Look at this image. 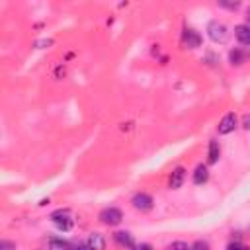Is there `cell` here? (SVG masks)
Instances as JSON below:
<instances>
[{"mask_svg":"<svg viewBox=\"0 0 250 250\" xmlns=\"http://www.w3.org/2000/svg\"><path fill=\"white\" fill-rule=\"evenodd\" d=\"M242 250H250V246H242Z\"/></svg>","mask_w":250,"mask_h":250,"instance_id":"obj_25","label":"cell"},{"mask_svg":"<svg viewBox=\"0 0 250 250\" xmlns=\"http://www.w3.org/2000/svg\"><path fill=\"white\" fill-rule=\"evenodd\" d=\"M131 250H154V248H152V244H148V242H141V244H135Z\"/></svg>","mask_w":250,"mask_h":250,"instance_id":"obj_20","label":"cell"},{"mask_svg":"<svg viewBox=\"0 0 250 250\" xmlns=\"http://www.w3.org/2000/svg\"><path fill=\"white\" fill-rule=\"evenodd\" d=\"M205 31H207V37H209L213 43H219V45H225V43L230 39V29H229L223 21H219V20H211V21L207 23Z\"/></svg>","mask_w":250,"mask_h":250,"instance_id":"obj_1","label":"cell"},{"mask_svg":"<svg viewBox=\"0 0 250 250\" xmlns=\"http://www.w3.org/2000/svg\"><path fill=\"white\" fill-rule=\"evenodd\" d=\"M201 41H203V37H201V33H199L197 29L186 27V29L182 31V43H184V47H188V49H197V47H201Z\"/></svg>","mask_w":250,"mask_h":250,"instance_id":"obj_7","label":"cell"},{"mask_svg":"<svg viewBox=\"0 0 250 250\" xmlns=\"http://www.w3.org/2000/svg\"><path fill=\"white\" fill-rule=\"evenodd\" d=\"M186 178H188L186 166H182V164L174 166L172 172H170V176H168V188H170V189H180V188L184 186Z\"/></svg>","mask_w":250,"mask_h":250,"instance_id":"obj_6","label":"cell"},{"mask_svg":"<svg viewBox=\"0 0 250 250\" xmlns=\"http://www.w3.org/2000/svg\"><path fill=\"white\" fill-rule=\"evenodd\" d=\"M98 221L102 225H105V227H117L123 221V211L119 207H113V205L111 207H104L98 213Z\"/></svg>","mask_w":250,"mask_h":250,"instance_id":"obj_3","label":"cell"},{"mask_svg":"<svg viewBox=\"0 0 250 250\" xmlns=\"http://www.w3.org/2000/svg\"><path fill=\"white\" fill-rule=\"evenodd\" d=\"M242 242H238V240H232V242H229L227 244V250H242Z\"/></svg>","mask_w":250,"mask_h":250,"instance_id":"obj_19","label":"cell"},{"mask_svg":"<svg viewBox=\"0 0 250 250\" xmlns=\"http://www.w3.org/2000/svg\"><path fill=\"white\" fill-rule=\"evenodd\" d=\"M49 250H74V248L64 238H51L49 240Z\"/></svg>","mask_w":250,"mask_h":250,"instance_id":"obj_14","label":"cell"},{"mask_svg":"<svg viewBox=\"0 0 250 250\" xmlns=\"http://www.w3.org/2000/svg\"><path fill=\"white\" fill-rule=\"evenodd\" d=\"M113 242L125 250H131L137 242H135V236L129 232V230H115L113 232Z\"/></svg>","mask_w":250,"mask_h":250,"instance_id":"obj_9","label":"cell"},{"mask_svg":"<svg viewBox=\"0 0 250 250\" xmlns=\"http://www.w3.org/2000/svg\"><path fill=\"white\" fill-rule=\"evenodd\" d=\"M189 250H211V246H209L207 240H195V242L189 246Z\"/></svg>","mask_w":250,"mask_h":250,"instance_id":"obj_16","label":"cell"},{"mask_svg":"<svg viewBox=\"0 0 250 250\" xmlns=\"http://www.w3.org/2000/svg\"><path fill=\"white\" fill-rule=\"evenodd\" d=\"M246 25L250 27V6L246 8Z\"/></svg>","mask_w":250,"mask_h":250,"instance_id":"obj_24","label":"cell"},{"mask_svg":"<svg viewBox=\"0 0 250 250\" xmlns=\"http://www.w3.org/2000/svg\"><path fill=\"white\" fill-rule=\"evenodd\" d=\"M242 127H244L246 131H250V115H244V117H242Z\"/></svg>","mask_w":250,"mask_h":250,"instance_id":"obj_22","label":"cell"},{"mask_svg":"<svg viewBox=\"0 0 250 250\" xmlns=\"http://www.w3.org/2000/svg\"><path fill=\"white\" fill-rule=\"evenodd\" d=\"M74 250H90V248H88V244H86V242H78V244L74 246Z\"/></svg>","mask_w":250,"mask_h":250,"instance_id":"obj_23","label":"cell"},{"mask_svg":"<svg viewBox=\"0 0 250 250\" xmlns=\"http://www.w3.org/2000/svg\"><path fill=\"white\" fill-rule=\"evenodd\" d=\"M191 182L195 184V186H203V184H207L209 182V166L207 164H197L195 166V170H193V174H191Z\"/></svg>","mask_w":250,"mask_h":250,"instance_id":"obj_10","label":"cell"},{"mask_svg":"<svg viewBox=\"0 0 250 250\" xmlns=\"http://www.w3.org/2000/svg\"><path fill=\"white\" fill-rule=\"evenodd\" d=\"M236 127H238V115H236L234 111H229V113H225V115L221 117V121H219V125H217V133H219V135H229V133H232Z\"/></svg>","mask_w":250,"mask_h":250,"instance_id":"obj_5","label":"cell"},{"mask_svg":"<svg viewBox=\"0 0 250 250\" xmlns=\"http://www.w3.org/2000/svg\"><path fill=\"white\" fill-rule=\"evenodd\" d=\"M49 219H51V223H55V227L59 229V230H62V232H68V230H72V227H74V219H72V215H70V209L68 207H61V209H55L51 215H49Z\"/></svg>","mask_w":250,"mask_h":250,"instance_id":"obj_2","label":"cell"},{"mask_svg":"<svg viewBox=\"0 0 250 250\" xmlns=\"http://www.w3.org/2000/svg\"><path fill=\"white\" fill-rule=\"evenodd\" d=\"M51 43H53V41H51V39H41V41H35V47H37V49H43V47H45V45H47V47H49V45H51Z\"/></svg>","mask_w":250,"mask_h":250,"instance_id":"obj_21","label":"cell"},{"mask_svg":"<svg viewBox=\"0 0 250 250\" xmlns=\"http://www.w3.org/2000/svg\"><path fill=\"white\" fill-rule=\"evenodd\" d=\"M86 244H88V248H90V250H105V236H104L102 232L94 230V232H90V234H88Z\"/></svg>","mask_w":250,"mask_h":250,"instance_id":"obj_13","label":"cell"},{"mask_svg":"<svg viewBox=\"0 0 250 250\" xmlns=\"http://www.w3.org/2000/svg\"><path fill=\"white\" fill-rule=\"evenodd\" d=\"M221 158V145L217 139H211L209 141V146H207V166H213L217 164Z\"/></svg>","mask_w":250,"mask_h":250,"instance_id":"obj_12","label":"cell"},{"mask_svg":"<svg viewBox=\"0 0 250 250\" xmlns=\"http://www.w3.org/2000/svg\"><path fill=\"white\" fill-rule=\"evenodd\" d=\"M18 244L14 240H8V238H2L0 240V250H16Z\"/></svg>","mask_w":250,"mask_h":250,"instance_id":"obj_18","label":"cell"},{"mask_svg":"<svg viewBox=\"0 0 250 250\" xmlns=\"http://www.w3.org/2000/svg\"><path fill=\"white\" fill-rule=\"evenodd\" d=\"M164 250H189V244L184 242V240H174V242L166 244Z\"/></svg>","mask_w":250,"mask_h":250,"instance_id":"obj_15","label":"cell"},{"mask_svg":"<svg viewBox=\"0 0 250 250\" xmlns=\"http://www.w3.org/2000/svg\"><path fill=\"white\" fill-rule=\"evenodd\" d=\"M234 39L242 45V47H250V27L246 25V23H238V25H234Z\"/></svg>","mask_w":250,"mask_h":250,"instance_id":"obj_11","label":"cell"},{"mask_svg":"<svg viewBox=\"0 0 250 250\" xmlns=\"http://www.w3.org/2000/svg\"><path fill=\"white\" fill-rule=\"evenodd\" d=\"M250 59V51L246 47H234L229 51V62L230 66H242Z\"/></svg>","mask_w":250,"mask_h":250,"instance_id":"obj_8","label":"cell"},{"mask_svg":"<svg viewBox=\"0 0 250 250\" xmlns=\"http://www.w3.org/2000/svg\"><path fill=\"white\" fill-rule=\"evenodd\" d=\"M217 6L219 8H227V10H238L240 8V2H225V0H219Z\"/></svg>","mask_w":250,"mask_h":250,"instance_id":"obj_17","label":"cell"},{"mask_svg":"<svg viewBox=\"0 0 250 250\" xmlns=\"http://www.w3.org/2000/svg\"><path fill=\"white\" fill-rule=\"evenodd\" d=\"M131 205H133L135 211L148 213V211H152V207H154V199H152V195L146 193V191H137V193L131 197Z\"/></svg>","mask_w":250,"mask_h":250,"instance_id":"obj_4","label":"cell"}]
</instances>
